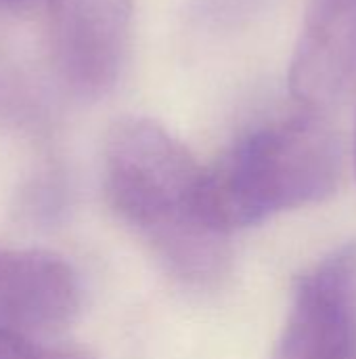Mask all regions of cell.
Segmentation results:
<instances>
[{
	"label": "cell",
	"mask_w": 356,
	"mask_h": 359,
	"mask_svg": "<svg viewBox=\"0 0 356 359\" xmlns=\"http://www.w3.org/2000/svg\"><path fill=\"white\" fill-rule=\"evenodd\" d=\"M103 172L111 208L176 278L206 286L225 276L229 244L204 217V168L166 128L147 118L115 122Z\"/></svg>",
	"instance_id": "6da1fadb"
},
{
	"label": "cell",
	"mask_w": 356,
	"mask_h": 359,
	"mask_svg": "<svg viewBox=\"0 0 356 359\" xmlns=\"http://www.w3.org/2000/svg\"><path fill=\"white\" fill-rule=\"evenodd\" d=\"M342 179V147L332 126L306 109L239 139L212 168H204L206 221L229 233L275 215L319 204Z\"/></svg>",
	"instance_id": "7a4b0ae2"
},
{
	"label": "cell",
	"mask_w": 356,
	"mask_h": 359,
	"mask_svg": "<svg viewBox=\"0 0 356 359\" xmlns=\"http://www.w3.org/2000/svg\"><path fill=\"white\" fill-rule=\"evenodd\" d=\"M275 359H356V242L300 276Z\"/></svg>",
	"instance_id": "3957f363"
},
{
	"label": "cell",
	"mask_w": 356,
	"mask_h": 359,
	"mask_svg": "<svg viewBox=\"0 0 356 359\" xmlns=\"http://www.w3.org/2000/svg\"><path fill=\"white\" fill-rule=\"evenodd\" d=\"M132 0H50L52 42L63 78L82 95H101L122 67Z\"/></svg>",
	"instance_id": "277c9868"
},
{
	"label": "cell",
	"mask_w": 356,
	"mask_h": 359,
	"mask_svg": "<svg viewBox=\"0 0 356 359\" xmlns=\"http://www.w3.org/2000/svg\"><path fill=\"white\" fill-rule=\"evenodd\" d=\"M356 76V0H311L290 65L292 95L311 111L336 103Z\"/></svg>",
	"instance_id": "5b68a950"
},
{
	"label": "cell",
	"mask_w": 356,
	"mask_h": 359,
	"mask_svg": "<svg viewBox=\"0 0 356 359\" xmlns=\"http://www.w3.org/2000/svg\"><path fill=\"white\" fill-rule=\"evenodd\" d=\"M78 309V276L63 259L40 250L0 257V330L31 339L67 326Z\"/></svg>",
	"instance_id": "8992f818"
},
{
	"label": "cell",
	"mask_w": 356,
	"mask_h": 359,
	"mask_svg": "<svg viewBox=\"0 0 356 359\" xmlns=\"http://www.w3.org/2000/svg\"><path fill=\"white\" fill-rule=\"evenodd\" d=\"M0 359H92L88 353L67 347L40 345L29 337L0 330Z\"/></svg>",
	"instance_id": "52a82bcc"
},
{
	"label": "cell",
	"mask_w": 356,
	"mask_h": 359,
	"mask_svg": "<svg viewBox=\"0 0 356 359\" xmlns=\"http://www.w3.org/2000/svg\"><path fill=\"white\" fill-rule=\"evenodd\" d=\"M355 172H356V130H355Z\"/></svg>",
	"instance_id": "ba28073f"
},
{
	"label": "cell",
	"mask_w": 356,
	"mask_h": 359,
	"mask_svg": "<svg viewBox=\"0 0 356 359\" xmlns=\"http://www.w3.org/2000/svg\"><path fill=\"white\" fill-rule=\"evenodd\" d=\"M0 2H19V0H0Z\"/></svg>",
	"instance_id": "9c48e42d"
}]
</instances>
